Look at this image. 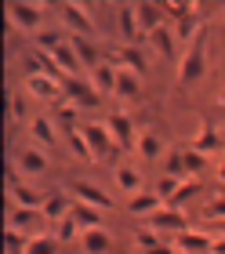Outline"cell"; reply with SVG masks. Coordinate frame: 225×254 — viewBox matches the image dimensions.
<instances>
[{
    "label": "cell",
    "mask_w": 225,
    "mask_h": 254,
    "mask_svg": "<svg viewBox=\"0 0 225 254\" xmlns=\"http://www.w3.org/2000/svg\"><path fill=\"white\" fill-rule=\"evenodd\" d=\"M135 11H138V26L146 29V33H152V29H160L163 22V4H149V0H142V4H135Z\"/></svg>",
    "instance_id": "24"
},
{
    "label": "cell",
    "mask_w": 225,
    "mask_h": 254,
    "mask_svg": "<svg viewBox=\"0 0 225 254\" xmlns=\"http://www.w3.org/2000/svg\"><path fill=\"white\" fill-rule=\"evenodd\" d=\"M135 244H138L142 254H178L174 247L163 244V236L156 233V229H149V225H138L135 229Z\"/></svg>",
    "instance_id": "14"
},
{
    "label": "cell",
    "mask_w": 225,
    "mask_h": 254,
    "mask_svg": "<svg viewBox=\"0 0 225 254\" xmlns=\"http://www.w3.org/2000/svg\"><path fill=\"white\" fill-rule=\"evenodd\" d=\"M211 254H225V236H215V251Z\"/></svg>",
    "instance_id": "41"
},
{
    "label": "cell",
    "mask_w": 225,
    "mask_h": 254,
    "mask_svg": "<svg viewBox=\"0 0 225 254\" xmlns=\"http://www.w3.org/2000/svg\"><path fill=\"white\" fill-rule=\"evenodd\" d=\"M26 127H29V138H33V142H40V145H47V149L58 142V127H55L51 117H33Z\"/></svg>",
    "instance_id": "21"
},
{
    "label": "cell",
    "mask_w": 225,
    "mask_h": 254,
    "mask_svg": "<svg viewBox=\"0 0 225 254\" xmlns=\"http://www.w3.org/2000/svg\"><path fill=\"white\" fill-rule=\"evenodd\" d=\"M178 186H182V178H171V175H163V178L156 182V192L163 196V203H167V200H171V196H174V192H178Z\"/></svg>",
    "instance_id": "39"
},
{
    "label": "cell",
    "mask_w": 225,
    "mask_h": 254,
    "mask_svg": "<svg viewBox=\"0 0 225 254\" xmlns=\"http://www.w3.org/2000/svg\"><path fill=\"white\" fill-rule=\"evenodd\" d=\"M200 33H204V22H200V7L196 4H189L178 18H174V37H178L182 44H189V40H196Z\"/></svg>",
    "instance_id": "12"
},
{
    "label": "cell",
    "mask_w": 225,
    "mask_h": 254,
    "mask_svg": "<svg viewBox=\"0 0 225 254\" xmlns=\"http://www.w3.org/2000/svg\"><path fill=\"white\" fill-rule=\"evenodd\" d=\"M113 182H116V189H120V192H127V200L138 196V192H146V189H142V175L131 164H113Z\"/></svg>",
    "instance_id": "16"
},
{
    "label": "cell",
    "mask_w": 225,
    "mask_h": 254,
    "mask_svg": "<svg viewBox=\"0 0 225 254\" xmlns=\"http://www.w3.org/2000/svg\"><path fill=\"white\" fill-rule=\"evenodd\" d=\"M142 225L156 229V233H174V236H178V233H185V229H189V218L182 214V207H167V203H163L160 211L152 214V218H146Z\"/></svg>",
    "instance_id": "5"
},
{
    "label": "cell",
    "mask_w": 225,
    "mask_h": 254,
    "mask_svg": "<svg viewBox=\"0 0 225 254\" xmlns=\"http://www.w3.org/2000/svg\"><path fill=\"white\" fill-rule=\"evenodd\" d=\"M163 207V196L160 192H138V196H131V200H127V211H131L135 218H142V222H146V218H152Z\"/></svg>",
    "instance_id": "17"
},
{
    "label": "cell",
    "mask_w": 225,
    "mask_h": 254,
    "mask_svg": "<svg viewBox=\"0 0 225 254\" xmlns=\"http://www.w3.org/2000/svg\"><path fill=\"white\" fill-rule=\"evenodd\" d=\"M116 26H120V37H124V44H135V37L142 33L135 4H116Z\"/></svg>",
    "instance_id": "18"
},
{
    "label": "cell",
    "mask_w": 225,
    "mask_h": 254,
    "mask_svg": "<svg viewBox=\"0 0 225 254\" xmlns=\"http://www.w3.org/2000/svg\"><path fill=\"white\" fill-rule=\"evenodd\" d=\"M84 127V138H87V145H91V156L94 160H102V156H109L113 153V134H109V127H105V120H91V124H80Z\"/></svg>",
    "instance_id": "7"
},
{
    "label": "cell",
    "mask_w": 225,
    "mask_h": 254,
    "mask_svg": "<svg viewBox=\"0 0 225 254\" xmlns=\"http://www.w3.org/2000/svg\"><path fill=\"white\" fill-rule=\"evenodd\" d=\"M33 222H44V211H29V207H11V229H26Z\"/></svg>",
    "instance_id": "33"
},
{
    "label": "cell",
    "mask_w": 225,
    "mask_h": 254,
    "mask_svg": "<svg viewBox=\"0 0 225 254\" xmlns=\"http://www.w3.org/2000/svg\"><path fill=\"white\" fill-rule=\"evenodd\" d=\"M204 73H207V29L200 33L196 40L185 44V51L178 59V80L182 84H196Z\"/></svg>",
    "instance_id": "1"
},
{
    "label": "cell",
    "mask_w": 225,
    "mask_h": 254,
    "mask_svg": "<svg viewBox=\"0 0 225 254\" xmlns=\"http://www.w3.org/2000/svg\"><path fill=\"white\" fill-rule=\"evenodd\" d=\"M73 192H76V203H87V207H98V211H113V196L102 192L98 186H91V182H73Z\"/></svg>",
    "instance_id": "13"
},
{
    "label": "cell",
    "mask_w": 225,
    "mask_h": 254,
    "mask_svg": "<svg viewBox=\"0 0 225 254\" xmlns=\"http://www.w3.org/2000/svg\"><path fill=\"white\" fill-rule=\"evenodd\" d=\"M174 251L178 254H211L215 251V236L200 233V229H185V233L174 236Z\"/></svg>",
    "instance_id": "8"
},
{
    "label": "cell",
    "mask_w": 225,
    "mask_h": 254,
    "mask_svg": "<svg viewBox=\"0 0 225 254\" xmlns=\"http://www.w3.org/2000/svg\"><path fill=\"white\" fill-rule=\"evenodd\" d=\"M200 192V178H182V186H178V192L167 200V207H182L189 196H196Z\"/></svg>",
    "instance_id": "35"
},
{
    "label": "cell",
    "mask_w": 225,
    "mask_h": 254,
    "mask_svg": "<svg viewBox=\"0 0 225 254\" xmlns=\"http://www.w3.org/2000/svg\"><path fill=\"white\" fill-rule=\"evenodd\" d=\"M62 87H66V98H69V102H76L80 109H91V106H98V98H102L98 91H94V84H91L87 76H80V80H66Z\"/></svg>",
    "instance_id": "10"
},
{
    "label": "cell",
    "mask_w": 225,
    "mask_h": 254,
    "mask_svg": "<svg viewBox=\"0 0 225 254\" xmlns=\"http://www.w3.org/2000/svg\"><path fill=\"white\" fill-rule=\"evenodd\" d=\"M66 138H69V149L76 153V160H84V164H91V145H87V138H84V127H73V131H66Z\"/></svg>",
    "instance_id": "32"
},
{
    "label": "cell",
    "mask_w": 225,
    "mask_h": 254,
    "mask_svg": "<svg viewBox=\"0 0 225 254\" xmlns=\"http://www.w3.org/2000/svg\"><path fill=\"white\" fill-rule=\"evenodd\" d=\"M193 149L196 153H215V149H222V134H218V127L211 124V120H200V131H196V138H193Z\"/></svg>",
    "instance_id": "22"
},
{
    "label": "cell",
    "mask_w": 225,
    "mask_h": 254,
    "mask_svg": "<svg viewBox=\"0 0 225 254\" xmlns=\"http://www.w3.org/2000/svg\"><path fill=\"white\" fill-rule=\"evenodd\" d=\"M69 44H73V51H76V59L84 62V69L91 73V69H98L105 62V55L98 51V44L94 40H84V37H69Z\"/></svg>",
    "instance_id": "19"
},
{
    "label": "cell",
    "mask_w": 225,
    "mask_h": 254,
    "mask_svg": "<svg viewBox=\"0 0 225 254\" xmlns=\"http://www.w3.org/2000/svg\"><path fill=\"white\" fill-rule=\"evenodd\" d=\"M4 247H7V254H26L29 236H22V229H11V225H7V233H4Z\"/></svg>",
    "instance_id": "36"
},
{
    "label": "cell",
    "mask_w": 225,
    "mask_h": 254,
    "mask_svg": "<svg viewBox=\"0 0 225 254\" xmlns=\"http://www.w3.org/2000/svg\"><path fill=\"white\" fill-rule=\"evenodd\" d=\"M160 153H163L160 134H156V131H142V134H138V156H142V160H160Z\"/></svg>",
    "instance_id": "28"
},
{
    "label": "cell",
    "mask_w": 225,
    "mask_h": 254,
    "mask_svg": "<svg viewBox=\"0 0 225 254\" xmlns=\"http://www.w3.org/2000/svg\"><path fill=\"white\" fill-rule=\"evenodd\" d=\"M207 218H218V222H225V192H218L215 200L207 203V211H204Z\"/></svg>",
    "instance_id": "40"
},
{
    "label": "cell",
    "mask_w": 225,
    "mask_h": 254,
    "mask_svg": "<svg viewBox=\"0 0 225 254\" xmlns=\"http://www.w3.org/2000/svg\"><path fill=\"white\" fill-rule=\"evenodd\" d=\"M47 196H51V192H40V189L26 186V182H11V207H29V211H44Z\"/></svg>",
    "instance_id": "11"
},
{
    "label": "cell",
    "mask_w": 225,
    "mask_h": 254,
    "mask_svg": "<svg viewBox=\"0 0 225 254\" xmlns=\"http://www.w3.org/2000/svg\"><path fill=\"white\" fill-rule=\"evenodd\" d=\"M218 182H222V186H225V160H222V164H218Z\"/></svg>",
    "instance_id": "42"
},
{
    "label": "cell",
    "mask_w": 225,
    "mask_h": 254,
    "mask_svg": "<svg viewBox=\"0 0 225 254\" xmlns=\"http://www.w3.org/2000/svg\"><path fill=\"white\" fill-rule=\"evenodd\" d=\"M80 236H84V229H80V222L73 214L62 218V222L55 225V240H58V244H73V240H80Z\"/></svg>",
    "instance_id": "31"
},
{
    "label": "cell",
    "mask_w": 225,
    "mask_h": 254,
    "mask_svg": "<svg viewBox=\"0 0 225 254\" xmlns=\"http://www.w3.org/2000/svg\"><path fill=\"white\" fill-rule=\"evenodd\" d=\"M58 15H62V26L73 33V37H84V40L98 37V26L91 22V15H87L84 4H58Z\"/></svg>",
    "instance_id": "2"
},
{
    "label": "cell",
    "mask_w": 225,
    "mask_h": 254,
    "mask_svg": "<svg viewBox=\"0 0 225 254\" xmlns=\"http://www.w3.org/2000/svg\"><path fill=\"white\" fill-rule=\"evenodd\" d=\"M204 164H207V160H204V153H196L193 145H189V149H182V167H185V178H196L200 171H204Z\"/></svg>",
    "instance_id": "34"
},
{
    "label": "cell",
    "mask_w": 225,
    "mask_h": 254,
    "mask_svg": "<svg viewBox=\"0 0 225 254\" xmlns=\"http://www.w3.org/2000/svg\"><path fill=\"white\" fill-rule=\"evenodd\" d=\"M26 254H58V240L55 236H29Z\"/></svg>",
    "instance_id": "37"
},
{
    "label": "cell",
    "mask_w": 225,
    "mask_h": 254,
    "mask_svg": "<svg viewBox=\"0 0 225 254\" xmlns=\"http://www.w3.org/2000/svg\"><path fill=\"white\" fill-rule=\"evenodd\" d=\"M69 214H73V203H69L62 192H51V196H47V203H44V222L58 225V222L69 218Z\"/></svg>",
    "instance_id": "27"
},
{
    "label": "cell",
    "mask_w": 225,
    "mask_h": 254,
    "mask_svg": "<svg viewBox=\"0 0 225 254\" xmlns=\"http://www.w3.org/2000/svg\"><path fill=\"white\" fill-rule=\"evenodd\" d=\"M76 117H80V106H76V102L62 98V102H58V106H55V120L62 124L66 131H73V127H80V124H76Z\"/></svg>",
    "instance_id": "30"
},
{
    "label": "cell",
    "mask_w": 225,
    "mask_h": 254,
    "mask_svg": "<svg viewBox=\"0 0 225 254\" xmlns=\"http://www.w3.org/2000/svg\"><path fill=\"white\" fill-rule=\"evenodd\" d=\"M80 247H84V254H109L113 236L105 233V229H87V233L80 236Z\"/></svg>",
    "instance_id": "25"
},
{
    "label": "cell",
    "mask_w": 225,
    "mask_h": 254,
    "mask_svg": "<svg viewBox=\"0 0 225 254\" xmlns=\"http://www.w3.org/2000/svg\"><path fill=\"white\" fill-rule=\"evenodd\" d=\"M73 218L80 222V229H102V211L98 207H87V203H73Z\"/></svg>",
    "instance_id": "29"
},
{
    "label": "cell",
    "mask_w": 225,
    "mask_h": 254,
    "mask_svg": "<svg viewBox=\"0 0 225 254\" xmlns=\"http://www.w3.org/2000/svg\"><path fill=\"white\" fill-rule=\"evenodd\" d=\"M105 62H113L116 69H131V73H146V55H142V48H135V44H120V48H113L109 55H105Z\"/></svg>",
    "instance_id": "9"
},
{
    "label": "cell",
    "mask_w": 225,
    "mask_h": 254,
    "mask_svg": "<svg viewBox=\"0 0 225 254\" xmlns=\"http://www.w3.org/2000/svg\"><path fill=\"white\" fill-rule=\"evenodd\" d=\"M174 44H178V37H174V29L167 26V22H163L160 29H152V33H149V48H156V51H160V59H167V62L178 59V48H174Z\"/></svg>",
    "instance_id": "15"
},
{
    "label": "cell",
    "mask_w": 225,
    "mask_h": 254,
    "mask_svg": "<svg viewBox=\"0 0 225 254\" xmlns=\"http://www.w3.org/2000/svg\"><path fill=\"white\" fill-rule=\"evenodd\" d=\"M47 164H51V160H47V153H44V149H22V153H18V171H22V175H44V171H47Z\"/></svg>",
    "instance_id": "23"
},
{
    "label": "cell",
    "mask_w": 225,
    "mask_h": 254,
    "mask_svg": "<svg viewBox=\"0 0 225 254\" xmlns=\"http://www.w3.org/2000/svg\"><path fill=\"white\" fill-rule=\"evenodd\" d=\"M44 4H37V0H11L7 4V18L15 22L18 29H33V33H40L44 29Z\"/></svg>",
    "instance_id": "3"
},
{
    "label": "cell",
    "mask_w": 225,
    "mask_h": 254,
    "mask_svg": "<svg viewBox=\"0 0 225 254\" xmlns=\"http://www.w3.org/2000/svg\"><path fill=\"white\" fill-rule=\"evenodd\" d=\"M105 127H109L116 149H127V153L138 149V134H135V124H131L127 113H109V117H105Z\"/></svg>",
    "instance_id": "6"
},
{
    "label": "cell",
    "mask_w": 225,
    "mask_h": 254,
    "mask_svg": "<svg viewBox=\"0 0 225 254\" xmlns=\"http://www.w3.org/2000/svg\"><path fill=\"white\" fill-rule=\"evenodd\" d=\"M22 84H26V91H29L33 98L51 102V106H58V102L66 98V87L58 84V80H51L47 73H26V80H22Z\"/></svg>",
    "instance_id": "4"
},
{
    "label": "cell",
    "mask_w": 225,
    "mask_h": 254,
    "mask_svg": "<svg viewBox=\"0 0 225 254\" xmlns=\"http://www.w3.org/2000/svg\"><path fill=\"white\" fill-rule=\"evenodd\" d=\"M138 95H142V76L131 73V69H120V73H116V98L135 102Z\"/></svg>",
    "instance_id": "26"
},
{
    "label": "cell",
    "mask_w": 225,
    "mask_h": 254,
    "mask_svg": "<svg viewBox=\"0 0 225 254\" xmlns=\"http://www.w3.org/2000/svg\"><path fill=\"white\" fill-rule=\"evenodd\" d=\"M116 73H120V69H116L113 62H102L98 69H91V73H87V80L94 84L98 95H116Z\"/></svg>",
    "instance_id": "20"
},
{
    "label": "cell",
    "mask_w": 225,
    "mask_h": 254,
    "mask_svg": "<svg viewBox=\"0 0 225 254\" xmlns=\"http://www.w3.org/2000/svg\"><path fill=\"white\" fill-rule=\"evenodd\" d=\"M37 44H40V51H58V48L66 44V37H62L58 29H40V33H37Z\"/></svg>",
    "instance_id": "38"
},
{
    "label": "cell",
    "mask_w": 225,
    "mask_h": 254,
    "mask_svg": "<svg viewBox=\"0 0 225 254\" xmlns=\"http://www.w3.org/2000/svg\"><path fill=\"white\" fill-rule=\"evenodd\" d=\"M222 233H225V222H222Z\"/></svg>",
    "instance_id": "43"
}]
</instances>
